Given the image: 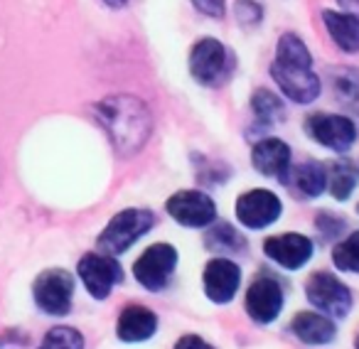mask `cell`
<instances>
[{
	"label": "cell",
	"mask_w": 359,
	"mask_h": 349,
	"mask_svg": "<svg viewBox=\"0 0 359 349\" xmlns=\"http://www.w3.org/2000/svg\"><path fill=\"white\" fill-rule=\"evenodd\" d=\"M332 261L344 273H359V231L349 234L332 249Z\"/></svg>",
	"instance_id": "obj_22"
},
{
	"label": "cell",
	"mask_w": 359,
	"mask_h": 349,
	"mask_svg": "<svg viewBox=\"0 0 359 349\" xmlns=\"http://www.w3.org/2000/svg\"><path fill=\"white\" fill-rule=\"evenodd\" d=\"M318 229L323 236L332 239V236H337L339 231L344 229V221L339 219V217H332V214H327V212H323V214H318Z\"/></svg>",
	"instance_id": "obj_26"
},
{
	"label": "cell",
	"mask_w": 359,
	"mask_h": 349,
	"mask_svg": "<svg viewBox=\"0 0 359 349\" xmlns=\"http://www.w3.org/2000/svg\"><path fill=\"white\" fill-rule=\"evenodd\" d=\"M293 180L300 195L315 200V197L323 195L325 187H327V170H325V165L315 163V160H308V163H303L295 170Z\"/></svg>",
	"instance_id": "obj_19"
},
{
	"label": "cell",
	"mask_w": 359,
	"mask_h": 349,
	"mask_svg": "<svg viewBox=\"0 0 359 349\" xmlns=\"http://www.w3.org/2000/svg\"><path fill=\"white\" fill-rule=\"evenodd\" d=\"M357 214H359V205H357Z\"/></svg>",
	"instance_id": "obj_31"
},
{
	"label": "cell",
	"mask_w": 359,
	"mask_h": 349,
	"mask_svg": "<svg viewBox=\"0 0 359 349\" xmlns=\"http://www.w3.org/2000/svg\"><path fill=\"white\" fill-rule=\"evenodd\" d=\"M305 130L315 143L334 150V153H347L357 140V128L347 116L339 114H313L305 121Z\"/></svg>",
	"instance_id": "obj_10"
},
{
	"label": "cell",
	"mask_w": 359,
	"mask_h": 349,
	"mask_svg": "<svg viewBox=\"0 0 359 349\" xmlns=\"http://www.w3.org/2000/svg\"><path fill=\"white\" fill-rule=\"evenodd\" d=\"M202 283H205V293L212 303L226 305L234 300L236 290H239L241 268L229 259H212L210 264L205 266Z\"/></svg>",
	"instance_id": "obj_13"
},
{
	"label": "cell",
	"mask_w": 359,
	"mask_h": 349,
	"mask_svg": "<svg viewBox=\"0 0 359 349\" xmlns=\"http://www.w3.org/2000/svg\"><path fill=\"white\" fill-rule=\"evenodd\" d=\"M32 298L37 308L47 315H67L72 310V298H74V278L65 268H47L35 278L32 285Z\"/></svg>",
	"instance_id": "obj_4"
},
{
	"label": "cell",
	"mask_w": 359,
	"mask_h": 349,
	"mask_svg": "<svg viewBox=\"0 0 359 349\" xmlns=\"http://www.w3.org/2000/svg\"><path fill=\"white\" fill-rule=\"evenodd\" d=\"M264 254L285 271H298L313 259V241L303 234H278L264 241Z\"/></svg>",
	"instance_id": "obj_14"
},
{
	"label": "cell",
	"mask_w": 359,
	"mask_h": 349,
	"mask_svg": "<svg viewBox=\"0 0 359 349\" xmlns=\"http://www.w3.org/2000/svg\"><path fill=\"white\" fill-rule=\"evenodd\" d=\"M357 180H359V172L354 170L352 163H347V160H337V163L330 165L327 185H330V192H332L334 200H339V202L349 200V195H352L354 187H357Z\"/></svg>",
	"instance_id": "obj_20"
},
{
	"label": "cell",
	"mask_w": 359,
	"mask_h": 349,
	"mask_svg": "<svg viewBox=\"0 0 359 349\" xmlns=\"http://www.w3.org/2000/svg\"><path fill=\"white\" fill-rule=\"evenodd\" d=\"M283 205L269 190H251L236 200V219L246 229H266L273 221H278Z\"/></svg>",
	"instance_id": "obj_12"
},
{
	"label": "cell",
	"mask_w": 359,
	"mask_h": 349,
	"mask_svg": "<svg viewBox=\"0 0 359 349\" xmlns=\"http://www.w3.org/2000/svg\"><path fill=\"white\" fill-rule=\"evenodd\" d=\"M155 224V217L150 210H123L106 224L99 234L101 254L118 256L126 254L140 236H145Z\"/></svg>",
	"instance_id": "obj_3"
},
{
	"label": "cell",
	"mask_w": 359,
	"mask_h": 349,
	"mask_svg": "<svg viewBox=\"0 0 359 349\" xmlns=\"http://www.w3.org/2000/svg\"><path fill=\"white\" fill-rule=\"evenodd\" d=\"M251 163H254L256 172L266 174V177H276L278 182H288L290 148L280 138L259 140L254 145V153H251Z\"/></svg>",
	"instance_id": "obj_15"
},
{
	"label": "cell",
	"mask_w": 359,
	"mask_h": 349,
	"mask_svg": "<svg viewBox=\"0 0 359 349\" xmlns=\"http://www.w3.org/2000/svg\"><path fill=\"white\" fill-rule=\"evenodd\" d=\"M271 76L283 91L285 99L295 101V104H313L320 96V76L313 71L310 50L293 32L278 37Z\"/></svg>",
	"instance_id": "obj_1"
},
{
	"label": "cell",
	"mask_w": 359,
	"mask_h": 349,
	"mask_svg": "<svg viewBox=\"0 0 359 349\" xmlns=\"http://www.w3.org/2000/svg\"><path fill=\"white\" fill-rule=\"evenodd\" d=\"M323 22L339 50L349 52V55L359 52V15H354V13L323 11Z\"/></svg>",
	"instance_id": "obj_17"
},
{
	"label": "cell",
	"mask_w": 359,
	"mask_h": 349,
	"mask_svg": "<svg viewBox=\"0 0 359 349\" xmlns=\"http://www.w3.org/2000/svg\"><path fill=\"white\" fill-rule=\"evenodd\" d=\"M207 246L212 251H241L246 241L231 224H219L207 234Z\"/></svg>",
	"instance_id": "obj_24"
},
{
	"label": "cell",
	"mask_w": 359,
	"mask_h": 349,
	"mask_svg": "<svg viewBox=\"0 0 359 349\" xmlns=\"http://www.w3.org/2000/svg\"><path fill=\"white\" fill-rule=\"evenodd\" d=\"M357 349H359V337H357Z\"/></svg>",
	"instance_id": "obj_30"
},
{
	"label": "cell",
	"mask_w": 359,
	"mask_h": 349,
	"mask_svg": "<svg viewBox=\"0 0 359 349\" xmlns=\"http://www.w3.org/2000/svg\"><path fill=\"white\" fill-rule=\"evenodd\" d=\"M37 349H84V337H81L79 329L60 324V327H52L45 334Z\"/></svg>",
	"instance_id": "obj_23"
},
{
	"label": "cell",
	"mask_w": 359,
	"mask_h": 349,
	"mask_svg": "<svg viewBox=\"0 0 359 349\" xmlns=\"http://www.w3.org/2000/svg\"><path fill=\"white\" fill-rule=\"evenodd\" d=\"M283 288L271 275H261L246 290V313L254 322L271 324L283 310Z\"/></svg>",
	"instance_id": "obj_11"
},
{
	"label": "cell",
	"mask_w": 359,
	"mask_h": 349,
	"mask_svg": "<svg viewBox=\"0 0 359 349\" xmlns=\"http://www.w3.org/2000/svg\"><path fill=\"white\" fill-rule=\"evenodd\" d=\"M104 3H106V6H111V8H123L128 0H104Z\"/></svg>",
	"instance_id": "obj_29"
},
{
	"label": "cell",
	"mask_w": 359,
	"mask_h": 349,
	"mask_svg": "<svg viewBox=\"0 0 359 349\" xmlns=\"http://www.w3.org/2000/svg\"><path fill=\"white\" fill-rule=\"evenodd\" d=\"M236 18H239L241 25H256L264 18V11L256 0H239L236 3Z\"/></svg>",
	"instance_id": "obj_25"
},
{
	"label": "cell",
	"mask_w": 359,
	"mask_h": 349,
	"mask_svg": "<svg viewBox=\"0 0 359 349\" xmlns=\"http://www.w3.org/2000/svg\"><path fill=\"white\" fill-rule=\"evenodd\" d=\"M251 109H254L256 118L264 121V123H276L278 118H283V101L269 89H259L251 96Z\"/></svg>",
	"instance_id": "obj_21"
},
{
	"label": "cell",
	"mask_w": 359,
	"mask_h": 349,
	"mask_svg": "<svg viewBox=\"0 0 359 349\" xmlns=\"http://www.w3.org/2000/svg\"><path fill=\"white\" fill-rule=\"evenodd\" d=\"M192 3H195L197 11L205 13V15H210V18L224 15V0H192Z\"/></svg>",
	"instance_id": "obj_27"
},
{
	"label": "cell",
	"mask_w": 359,
	"mask_h": 349,
	"mask_svg": "<svg viewBox=\"0 0 359 349\" xmlns=\"http://www.w3.org/2000/svg\"><path fill=\"white\" fill-rule=\"evenodd\" d=\"M177 266V251L170 244H153L133 264V275L145 290L158 293L170 283Z\"/></svg>",
	"instance_id": "obj_7"
},
{
	"label": "cell",
	"mask_w": 359,
	"mask_h": 349,
	"mask_svg": "<svg viewBox=\"0 0 359 349\" xmlns=\"http://www.w3.org/2000/svg\"><path fill=\"white\" fill-rule=\"evenodd\" d=\"M293 334L305 344H330L334 339V324L323 313H298L293 317Z\"/></svg>",
	"instance_id": "obj_18"
},
{
	"label": "cell",
	"mask_w": 359,
	"mask_h": 349,
	"mask_svg": "<svg viewBox=\"0 0 359 349\" xmlns=\"http://www.w3.org/2000/svg\"><path fill=\"white\" fill-rule=\"evenodd\" d=\"M175 349H215V347L210 342H205L202 337H197V334H185V337L175 344Z\"/></svg>",
	"instance_id": "obj_28"
},
{
	"label": "cell",
	"mask_w": 359,
	"mask_h": 349,
	"mask_svg": "<svg viewBox=\"0 0 359 349\" xmlns=\"http://www.w3.org/2000/svg\"><path fill=\"white\" fill-rule=\"evenodd\" d=\"M231 69L229 52L215 37H202L190 52V71L200 84L205 86H219L226 81Z\"/></svg>",
	"instance_id": "obj_6"
},
{
	"label": "cell",
	"mask_w": 359,
	"mask_h": 349,
	"mask_svg": "<svg viewBox=\"0 0 359 349\" xmlns=\"http://www.w3.org/2000/svg\"><path fill=\"white\" fill-rule=\"evenodd\" d=\"M168 214L172 217L177 224L190 226V229H202L210 226L217 219V205L210 195L200 190H182L175 192L165 205Z\"/></svg>",
	"instance_id": "obj_9"
},
{
	"label": "cell",
	"mask_w": 359,
	"mask_h": 349,
	"mask_svg": "<svg viewBox=\"0 0 359 349\" xmlns=\"http://www.w3.org/2000/svg\"><path fill=\"white\" fill-rule=\"evenodd\" d=\"M158 329V317L153 310L143 305H128L121 310L118 322H116V334L121 342H145Z\"/></svg>",
	"instance_id": "obj_16"
},
{
	"label": "cell",
	"mask_w": 359,
	"mask_h": 349,
	"mask_svg": "<svg viewBox=\"0 0 359 349\" xmlns=\"http://www.w3.org/2000/svg\"><path fill=\"white\" fill-rule=\"evenodd\" d=\"M84 288L89 290L91 298L104 300L111 295V290L123 280V268L121 264L109 254H86L81 256L79 266H76Z\"/></svg>",
	"instance_id": "obj_8"
},
{
	"label": "cell",
	"mask_w": 359,
	"mask_h": 349,
	"mask_svg": "<svg viewBox=\"0 0 359 349\" xmlns=\"http://www.w3.org/2000/svg\"><path fill=\"white\" fill-rule=\"evenodd\" d=\"M305 295L320 313L330 315V317H344L352 310L349 288L337 275L327 273V271H318V273L310 275L308 285H305Z\"/></svg>",
	"instance_id": "obj_5"
},
{
	"label": "cell",
	"mask_w": 359,
	"mask_h": 349,
	"mask_svg": "<svg viewBox=\"0 0 359 349\" xmlns=\"http://www.w3.org/2000/svg\"><path fill=\"white\" fill-rule=\"evenodd\" d=\"M101 125L121 155H135L150 138V111L135 96H109L96 106Z\"/></svg>",
	"instance_id": "obj_2"
}]
</instances>
